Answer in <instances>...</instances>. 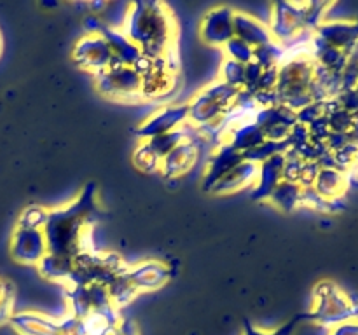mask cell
I'll list each match as a JSON object with an SVG mask.
<instances>
[{
    "instance_id": "1",
    "label": "cell",
    "mask_w": 358,
    "mask_h": 335,
    "mask_svg": "<svg viewBox=\"0 0 358 335\" xmlns=\"http://www.w3.org/2000/svg\"><path fill=\"white\" fill-rule=\"evenodd\" d=\"M100 213L98 187L94 181H87L70 202L49 209L48 220L42 229L49 253L76 258L77 255L93 251L87 250L86 241L91 225L96 222Z\"/></svg>"
},
{
    "instance_id": "2",
    "label": "cell",
    "mask_w": 358,
    "mask_h": 335,
    "mask_svg": "<svg viewBox=\"0 0 358 335\" xmlns=\"http://www.w3.org/2000/svg\"><path fill=\"white\" fill-rule=\"evenodd\" d=\"M122 34L150 59H164L173 49L177 21L163 2H131L122 21Z\"/></svg>"
},
{
    "instance_id": "3",
    "label": "cell",
    "mask_w": 358,
    "mask_h": 335,
    "mask_svg": "<svg viewBox=\"0 0 358 335\" xmlns=\"http://www.w3.org/2000/svg\"><path fill=\"white\" fill-rule=\"evenodd\" d=\"M304 318L327 328L358 320V295L324 279L313 288V306L310 313H304Z\"/></svg>"
},
{
    "instance_id": "4",
    "label": "cell",
    "mask_w": 358,
    "mask_h": 335,
    "mask_svg": "<svg viewBox=\"0 0 358 335\" xmlns=\"http://www.w3.org/2000/svg\"><path fill=\"white\" fill-rule=\"evenodd\" d=\"M315 79V61L311 59L310 52H299L280 65L278 68V93L280 103L289 107L290 110L297 112L303 107L310 105V86Z\"/></svg>"
},
{
    "instance_id": "5",
    "label": "cell",
    "mask_w": 358,
    "mask_h": 335,
    "mask_svg": "<svg viewBox=\"0 0 358 335\" xmlns=\"http://www.w3.org/2000/svg\"><path fill=\"white\" fill-rule=\"evenodd\" d=\"M238 93L240 89L227 86L222 80H215L199 89L187 103L189 124L198 129L219 124L233 110Z\"/></svg>"
},
{
    "instance_id": "6",
    "label": "cell",
    "mask_w": 358,
    "mask_h": 335,
    "mask_svg": "<svg viewBox=\"0 0 358 335\" xmlns=\"http://www.w3.org/2000/svg\"><path fill=\"white\" fill-rule=\"evenodd\" d=\"M98 93L110 100H143L142 75L133 66L114 63L105 72L94 75Z\"/></svg>"
},
{
    "instance_id": "7",
    "label": "cell",
    "mask_w": 358,
    "mask_h": 335,
    "mask_svg": "<svg viewBox=\"0 0 358 335\" xmlns=\"http://www.w3.org/2000/svg\"><path fill=\"white\" fill-rule=\"evenodd\" d=\"M308 2H275L271 6L269 31L275 42L289 45L306 31Z\"/></svg>"
},
{
    "instance_id": "8",
    "label": "cell",
    "mask_w": 358,
    "mask_h": 335,
    "mask_svg": "<svg viewBox=\"0 0 358 335\" xmlns=\"http://www.w3.org/2000/svg\"><path fill=\"white\" fill-rule=\"evenodd\" d=\"M72 59L80 70L93 75L105 72L115 63L110 45L100 34H86L72 47Z\"/></svg>"
},
{
    "instance_id": "9",
    "label": "cell",
    "mask_w": 358,
    "mask_h": 335,
    "mask_svg": "<svg viewBox=\"0 0 358 335\" xmlns=\"http://www.w3.org/2000/svg\"><path fill=\"white\" fill-rule=\"evenodd\" d=\"M189 122L187 117V103H178V105H168V107L159 108L154 112L149 119L136 126L135 136L140 142H147L150 138L170 133L173 129L182 128Z\"/></svg>"
},
{
    "instance_id": "10",
    "label": "cell",
    "mask_w": 358,
    "mask_h": 335,
    "mask_svg": "<svg viewBox=\"0 0 358 335\" xmlns=\"http://www.w3.org/2000/svg\"><path fill=\"white\" fill-rule=\"evenodd\" d=\"M199 37L205 44L224 47L234 37V9L229 6H217L206 10L199 24Z\"/></svg>"
},
{
    "instance_id": "11",
    "label": "cell",
    "mask_w": 358,
    "mask_h": 335,
    "mask_svg": "<svg viewBox=\"0 0 358 335\" xmlns=\"http://www.w3.org/2000/svg\"><path fill=\"white\" fill-rule=\"evenodd\" d=\"M49 253L48 241L42 230L16 227L10 237V255L17 264L38 265Z\"/></svg>"
},
{
    "instance_id": "12",
    "label": "cell",
    "mask_w": 358,
    "mask_h": 335,
    "mask_svg": "<svg viewBox=\"0 0 358 335\" xmlns=\"http://www.w3.org/2000/svg\"><path fill=\"white\" fill-rule=\"evenodd\" d=\"M254 122L264 131L266 140L271 142H285L290 129L297 124L296 112L285 105H275L268 108H257L254 114Z\"/></svg>"
},
{
    "instance_id": "13",
    "label": "cell",
    "mask_w": 358,
    "mask_h": 335,
    "mask_svg": "<svg viewBox=\"0 0 358 335\" xmlns=\"http://www.w3.org/2000/svg\"><path fill=\"white\" fill-rule=\"evenodd\" d=\"M65 299L70 306V314L76 318H84L93 311L112 306L107 286L103 285L69 286Z\"/></svg>"
},
{
    "instance_id": "14",
    "label": "cell",
    "mask_w": 358,
    "mask_h": 335,
    "mask_svg": "<svg viewBox=\"0 0 358 335\" xmlns=\"http://www.w3.org/2000/svg\"><path fill=\"white\" fill-rule=\"evenodd\" d=\"M126 274L138 293L154 292L170 281L171 269L164 262L143 260L136 265H128Z\"/></svg>"
},
{
    "instance_id": "15",
    "label": "cell",
    "mask_w": 358,
    "mask_h": 335,
    "mask_svg": "<svg viewBox=\"0 0 358 335\" xmlns=\"http://www.w3.org/2000/svg\"><path fill=\"white\" fill-rule=\"evenodd\" d=\"M313 34L348 56L358 47V21H324Z\"/></svg>"
},
{
    "instance_id": "16",
    "label": "cell",
    "mask_w": 358,
    "mask_h": 335,
    "mask_svg": "<svg viewBox=\"0 0 358 335\" xmlns=\"http://www.w3.org/2000/svg\"><path fill=\"white\" fill-rule=\"evenodd\" d=\"M199 159V142L198 140H185L180 145L175 147L163 161L159 171L166 178H180L194 168Z\"/></svg>"
},
{
    "instance_id": "17",
    "label": "cell",
    "mask_w": 358,
    "mask_h": 335,
    "mask_svg": "<svg viewBox=\"0 0 358 335\" xmlns=\"http://www.w3.org/2000/svg\"><path fill=\"white\" fill-rule=\"evenodd\" d=\"M243 161L241 154L238 150H234L229 143H220L213 154L210 156L208 164H206V171L203 174V181H201V188L205 192H210L213 188V185L220 180L222 177H226L234 166Z\"/></svg>"
},
{
    "instance_id": "18",
    "label": "cell",
    "mask_w": 358,
    "mask_h": 335,
    "mask_svg": "<svg viewBox=\"0 0 358 335\" xmlns=\"http://www.w3.org/2000/svg\"><path fill=\"white\" fill-rule=\"evenodd\" d=\"M283 166H285V154H278V156L259 164L257 180H255L254 187L250 191L252 201H268L273 191L283 180Z\"/></svg>"
},
{
    "instance_id": "19",
    "label": "cell",
    "mask_w": 358,
    "mask_h": 335,
    "mask_svg": "<svg viewBox=\"0 0 358 335\" xmlns=\"http://www.w3.org/2000/svg\"><path fill=\"white\" fill-rule=\"evenodd\" d=\"M234 37L254 49L275 42L268 24L243 10H234Z\"/></svg>"
},
{
    "instance_id": "20",
    "label": "cell",
    "mask_w": 358,
    "mask_h": 335,
    "mask_svg": "<svg viewBox=\"0 0 358 335\" xmlns=\"http://www.w3.org/2000/svg\"><path fill=\"white\" fill-rule=\"evenodd\" d=\"M259 173V164L250 163V161H241L238 166H234L226 177L220 178L210 194L215 195H229L234 192L245 191L248 187H254L255 180H257Z\"/></svg>"
},
{
    "instance_id": "21",
    "label": "cell",
    "mask_w": 358,
    "mask_h": 335,
    "mask_svg": "<svg viewBox=\"0 0 358 335\" xmlns=\"http://www.w3.org/2000/svg\"><path fill=\"white\" fill-rule=\"evenodd\" d=\"M9 323L20 335H59V321L35 311L14 313Z\"/></svg>"
},
{
    "instance_id": "22",
    "label": "cell",
    "mask_w": 358,
    "mask_h": 335,
    "mask_svg": "<svg viewBox=\"0 0 358 335\" xmlns=\"http://www.w3.org/2000/svg\"><path fill=\"white\" fill-rule=\"evenodd\" d=\"M175 72L164 59H154L149 72L142 75V98H157L166 94L173 87Z\"/></svg>"
},
{
    "instance_id": "23",
    "label": "cell",
    "mask_w": 358,
    "mask_h": 335,
    "mask_svg": "<svg viewBox=\"0 0 358 335\" xmlns=\"http://www.w3.org/2000/svg\"><path fill=\"white\" fill-rule=\"evenodd\" d=\"M98 34L107 40L108 45H110L115 63H119V65L135 66L136 61L143 56L142 51H140V49L136 47L121 30H117V28L103 24Z\"/></svg>"
},
{
    "instance_id": "24",
    "label": "cell",
    "mask_w": 358,
    "mask_h": 335,
    "mask_svg": "<svg viewBox=\"0 0 358 335\" xmlns=\"http://www.w3.org/2000/svg\"><path fill=\"white\" fill-rule=\"evenodd\" d=\"M311 187L322 198L332 201V199H339L345 194L346 187H348V178H346V173L336 170V168H320Z\"/></svg>"
},
{
    "instance_id": "25",
    "label": "cell",
    "mask_w": 358,
    "mask_h": 335,
    "mask_svg": "<svg viewBox=\"0 0 358 335\" xmlns=\"http://www.w3.org/2000/svg\"><path fill=\"white\" fill-rule=\"evenodd\" d=\"M266 142L264 131L255 124L254 121H247L243 124L236 126L231 129L226 136V143H229L234 150L240 154L248 152V150L255 149V147L262 145Z\"/></svg>"
},
{
    "instance_id": "26",
    "label": "cell",
    "mask_w": 358,
    "mask_h": 335,
    "mask_svg": "<svg viewBox=\"0 0 358 335\" xmlns=\"http://www.w3.org/2000/svg\"><path fill=\"white\" fill-rule=\"evenodd\" d=\"M76 258L63 257V255L48 253L41 262H38V272L42 278L49 279V281L65 283L69 285L70 278H72L73 265H76Z\"/></svg>"
},
{
    "instance_id": "27",
    "label": "cell",
    "mask_w": 358,
    "mask_h": 335,
    "mask_svg": "<svg viewBox=\"0 0 358 335\" xmlns=\"http://www.w3.org/2000/svg\"><path fill=\"white\" fill-rule=\"evenodd\" d=\"M301 199H303V187L296 181L282 180L278 187L269 195L268 202H271L276 209L283 213H292L301 208Z\"/></svg>"
},
{
    "instance_id": "28",
    "label": "cell",
    "mask_w": 358,
    "mask_h": 335,
    "mask_svg": "<svg viewBox=\"0 0 358 335\" xmlns=\"http://www.w3.org/2000/svg\"><path fill=\"white\" fill-rule=\"evenodd\" d=\"M126 271H128V269H126ZM107 292L110 304L119 311H121L122 307L128 306V304H131L133 299L138 295V292H136V288L133 286V283L129 281L126 272H122V274H119L117 278H114L108 283Z\"/></svg>"
},
{
    "instance_id": "29",
    "label": "cell",
    "mask_w": 358,
    "mask_h": 335,
    "mask_svg": "<svg viewBox=\"0 0 358 335\" xmlns=\"http://www.w3.org/2000/svg\"><path fill=\"white\" fill-rule=\"evenodd\" d=\"M287 59L285 45L278 44V42H271V44L261 45V47L254 49V61L262 68H280L283 61Z\"/></svg>"
},
{
    "instance_id": "30",
    "label": "cell",
    "mask_w": 358,
    "mask_h": 335,
    "mask_svg": "<svg viewBox=\"0 0 358 335\" xmlns=\"http://www.w3.org/2000/svg\"><path fill=\"white\" fill-rule=\"evenodd\" d=\"M287 150H289L287 142H271V140H266L262 145L241 154V157H243V161H250L254 164H262L264 161L271 159V157L278 156V154H285Z\"/></svg>"
},
{
    "instance_id": "31",
    "label": "cell",
    "mask_w": 358,
    "mask_h": 335,
    "mask_svg": "<svg viewBox=\"0 0 358 335\" xmlns=\"http://www.w3.org/2000/svg\"><path fill=\"white\" fill-rule=\"evenodd\" d=\"M133 164L143 173H156L159 171L161 159L154 154L147 142H138L135 152H133Z\"/></svg>"
},
{
    "instance_id": "32",
    "label": "cell",
    "mask_w": 358,
    "mask_h": 335,
    "mask_svg": "<svg viewBox=\"0 0 358 335\" xmlns=\"http://www.w3.org/2000/svg\"><path fill=\"white\" fill-rule=\"evenodd\" d=\"M220 80L227 86L241 89L245 82V65L234 61V59L224 58L220 63Z\"/></svg>"
},
{
    "instance_id": "33",
    "label": "cell",
    "mask_w": 358,
    "mask_h": 335,
    "mask_svg": "<svg viewBox=\"0 0 358 335\" xmlns=\"http://www.w3.org/2000/svg\"><path fill=\"white\" fill-rule=\"evenodd\" d=\"M48 215H49L48 208H44V206H38V204H31L21 211L16 227L42 230L45 225V220H48Z\"/></svg>"
},
{
    "instance_id": "34",
    "label": "cell",
    "mask_w": 358,
    "mask_h": 335,
    "mask_svg": "<svg viewBox=\"0 0 358 335\" xmlns=\"http://www.w3.org/2000/svg\"><path fill=\"white\" fill-rule=\"evenodd\" d=\"M14 299H16L14 285L7 279L0 278V325L9 323L10 318H13Z\"/></svg>"
},
{
    "instance_id": "35",
    "label": "cell",
    "mask_w": 358,
    "mask_h": 335,
    "mask_svg": "<svg viewBox=\"0 0 358 335\" xmlns=\"http://www.w3.org/2000/svg\"><path fill=\"white\" fill-rule=\"evenodd\" d=\"M224 58L234 59V61L241 63V65H248L254 61V47L247 44V42L240 40V38L233 37L226 45H224Z\"/></svg>"
},
{
    "instance_id": "36",
    "label": "cell",
    "mask_w": 358,
    "mask_h": 335,
    "mask_svg": "<svg viewBox=\"0 0 358 335\" xmlns=\"http://www.w3.org/2000/svg\"><path fill=\"white\" fill-rule=\"evenodd\" d=\"M301 320H306V318H304V313L297 314V316H294L292 320L287 321V323H283L282 327L276 328V330H271V332L259 330L257 327H254V323H252V321L243 320V335H294V332H296L297 325L301 323Z\"/></svg>"
},
{
    "instance_id": "37",
    "label": "cell",
    "mask_w": 358,
    "mask_h": 335,
    "mask_svg": "<svg viewBox=\"0 0 358 335\" xmlns=\"http://www.w3.org/2000/svg\"><path fill=\"white\" fill-rule=\"evenodd\" d=\"M357 115L350 114V112L338 107L334 108V110L327 112V114H325V119H327L329 128H331L332 133H348L350 129H352L353 122H355Z\"/></svg>"
},
{
    "instance_id": "38",
    "label": "cell",
    "mask_w": 358,
    "mask_h": 335,
    "mask_svg": "<svg viewBox=\"0 0 358 335\" xmlns=\"http://www.w3.org/2000/svg\"><path fill=\"white\" fill-rule=\"evenodd\" d=\"M324 101H311L310 105L303 107L301 110L296 112L297 124L303 126H311L315 121H318L320 117H324Z\"/></svg>"
},
{
    "instance_id": "39",
    "label": "cell",
    "mask_w": 358,
    "mask_h": 335,
    "mask_svg": "<svg viewBox=\"0 0 358 335\" xmlns=\"http://www.w3.org/2000/svg\"><path fill=\"white\" fill-rule=\"evenodd\" d=\"M262 66H259L255 61H250L248 65H245V82L241 89L250 91V93H255L259 86V80H261L262 75Z\"/></svg>"
},
{
    "instance_id": "40",
    "label": "cell",
    "mask_w": 358,
    "mask_h": 335,
    "mask_svg": "<svg viewBox=\"0 0 358 335\" xmlns=\"http://www.w3.org/2000/svg\"><path fill=\"white\" fill-rule=\"evenodd\" d=\"M310 140L311 136H310V129H308V126L296 124L292 129H290L285 142L287 145H289V149H297V147L304 145V143H308Z\"/></svg>"
},
{
    "instance_id": "41",
    "label": "cell",
    "mask_w": 358,
    "mask_h": 335,
    "mask_svg": "<svg viewBox=\"0 0 358 335\" xmlns=\"http://www.w3.org/2000/svg\"><path fill=\"white\" fill-rule=\"evenodd\" d=\"M339 107L343 110L350 112V114L357 115L358 114V89H350V91H341V93L336 96Z\"/></svg>"
},
{
    "instance_id": "42",
    "label": "cell",
    "mask_w": 358,
    "mask_h": 335,
    "mask_svg": "<svg viewBox=\"0 0 358 335\" xmlns=\"http://www.w3.org/2000/svg\"><path fill=\"white\" fill-rule=\"evenodd\" d=\"M59 335H86L84 334L80 318L72 316V314L63 318V320L59 321Z\"/></svg>"
},
{
    "instance_id": "43",
    "label": "cell",
    "mask_w": 358,
    "mask_h": 335,
    "mask_svg": "<svg viewBox=\"0 0 358 335\" xmlns=\"http://www.w3.org/2000/svg\"><path fill=\"white\" fill-rule=\"evenodd\" d=\"M308 129H310V136L313 142L325 143V140L331 135V128H329V122L325 119V115L318 119V121H315L311 126H308Z\"/></svg>"
},
{
    "instance_id": "44",
    "label": "cell",
    "mask_w": 358,
    "mask_h": 335,
    "mask_svg": "<svg viewBox=\"0 0 358 335\" xmlns=\"http://www.w3.org/2000/svg\"><path fill=\"white\" fill-rule=\"evenodd\" d=\"M276 84H278V68H266L262 70L257 91H273L276 89Z\"/></svg>"
},
{
    "instance_id": "45",
    "label": "cell",
    "mask_w": 358,
    "mask_h": 335,
    "mask_svg": "<svg viewBox=\"0 0 358 335\" xmlns=\"http://www.w3.org/2000/svg\"><path fill=\"white\" fill-rule=\"evenodd\" d=\"M350 140L346 133H332L329 135V138L325 140V145H327L329 152H338L339 149H343L345 145H348Z\"/></svg>"
},
{
    "instance_id": "46",
    "label": "cell",
    "mask_w": 358,
    "mask_h": 335,
    "mask_svg": "<svg viewBox=\"0 0 358 335\" xmlns=\"http://www.w3.org/2000/svg\"><path fill=\"white\" fill-rule=\"evenodd\" d=\"M329 335H358V320L339 323L329 330Z\"/></svg>"
},
{
    "instance_id": "47",
    "label": "cell",
    "mask_w": 358,
    "mask_h": 335,
    "mask_svg": "<svg viewBox=\"0 0 358 335\" xmlns=\"http://www.w3.org/2000/svg\"><path fill=\"white\" fill-rule=\"evenodd\" d=\"M84 28H86L87 34H98V31L101 30V27H103V21L98 17V14H86L84 16Z\"/></svg>"
},
{
    "instance_id": "48",
    "label": "cell",
    "mask_w": 358,
    "mask_h": 335,
    "mask_svg": "<svg viewBox=\"0 0 358 335\" xmlns=\"http://www.w3.org/2000/svg\"><path fill=\"white\" fill-rule=\"evenodd\" d=\"M115 335H138V328L131 320H122L115 330Z\"/></svg>"
},
{
    "instance_id": "49",
    "label": "cell",
    "mask_w": 358,
    "mask_h": 335,
    "mask_svg": "<svg viewBox=\"0 0 358 335\" xmlns=\"http://www.w3.org/2000/svg\"><path fill=\"white\" fill-rule=\"evenodd\" d=\"M346 135H348L350 143H353V145H357V147H358V115H357L355 122H353L352 129H350V131L346 133Z\"/></svg>"
},
{
    "instance_id": "50",
    "label": "cell",
    "mask_w": 358,
    "mask_h": 335,
    "mask_svg": "<svg viewBox=\"0 0 358 335\" xmlns=\"http://www.w3.org/2000/svg\"><path fill=\"white\" fill-rule=\"evenodd\" d=\"M350 56H352V58L353 59H355V63H357V72H358V47L355 49V51H353L352 52V54H350Z\"/></svg>"
},
{
    "instance_id": "51",
    "label": "cell",
    "mask_w": 358,
    "mask_h": 335,
    "mask_svg": "<svg viewBox=\"0 0 358 335\" xmlns=\"http://www.w3.org/2000/svg\"><path fill=\"white\" fill-rule=\"evenodd\" d=\"M0 51H2V37H0Z\"/></svg>"
}]
</instances>
